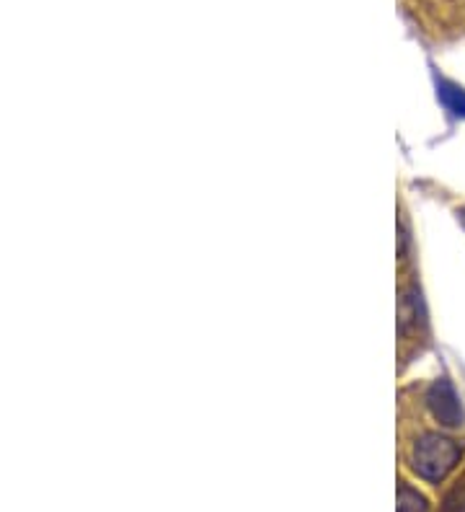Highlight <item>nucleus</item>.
Instances as JSON below:
<instances>
[{"label":"nucleus","instance_id":"obj_4","mask_svg":"<svg viewBox=\"0 0 465 512\" xmlns=\"http://www.w3.org/2000/svg\"><path fill=\"white\" fill-rule=\"evenodd\" d=\"M442 99L450 107V112L458 114V117H465V91H460V88H447V91H442Z\"/></svg>","mask_w":465,"mask_h":512},{"label":"nucleus","instance_id":"obj_3","mask_svg":"<svg viewBox=\"0 0 465 512\" xmlns=\"http://www.w3.org/2000/svg\"><path fill=\"white\" fill-rule=\"evenodd\" d=\"M398 512H427V500L406 481L401 484V494H398Z\"/></svg>","mask_w":465,"mask_h":512},{"label":"nucleus","instance_id":"obj_1","mask_svg":"<svg viewBox=\"0 0 465 512\" xmlns=\"http://www.w3.org/2000/svg\"><path fill=\"white\" fill-rule=\"evenodd\" d=\"M463 458V445L442 432H419L411 443H406V461L419 479L429 484H440Z\"/></svg>","mask_w":465,"mask_h":512},{"label":"nucleus","instance_id":"obj_2","mask_svg":"<svg viewBox=\"0 0 465 512\" xmlns=\"http://www.w3.org/2000/svg\"><path fill=\"white\" fill-rule=\"evenodd\" d=\"M424 404L429 406L432 417L437 419L442 427H447V430H455V427L463 425V406H460L455 388L450 386V381H445V378H437V381L424 391Z\"/></svg>","mask_w":465,"mask_h":512}]
</instances>
